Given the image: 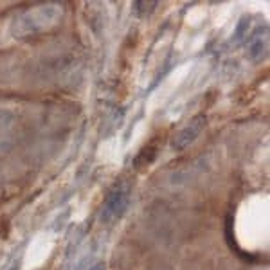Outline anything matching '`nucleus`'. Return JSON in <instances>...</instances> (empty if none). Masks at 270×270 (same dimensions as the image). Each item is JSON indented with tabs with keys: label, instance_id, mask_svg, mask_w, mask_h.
<instances>
[{
	"label": "nucleus",
	"instance_id": "obj_1",
	"mask_svg": "<svg viewBox=\"0 0 270 270\" xmlns=\"http://www.w3.org/2000/svg\"><path fill=\"white\" fill-rule=\"evenodd\" d=\"M63 18V6L51 2V4H38L27 7L18 13L13 20L11 31L18 38H29V36L45 35L54 27H58Z\"/></svg>",
	"mask_w": 270,
	"mask_h": 270
},
{
	"label": "nucleus",
	"instance_id": "obj_2",
	"mask_svg": "<svg viewBox=\"0 0 270 270\" xmlns=\"http://www.w3.org/2000/svg\"><path fill=\"white\" fill-rule=\"evenodd\" d=\"M130 200V188L126 184H117L116 189L108 194V198L105 202V207H103V222L110 223L114 220H117L121 214L124 212L126 206H128Z\"/></svg>",
	"mask_w": 270,
	"mask_h": 270
},
{
	"label": "nucleus",
	"instance_id": "obj_3",
	"mask_svg": "<svg viewBox=\"0 0 270 270\" xmlns=\"http://www.w3.org/2000/svg\"><path fill=\"white\" fill-rule=\"evenodd\" d=\"M206 121H207L206 116H198V117H194L193 121H191V123H189L188 126H186V128L175 137L173 148H175V150H184L186 146H189V144H191V142L200 135V132L204 130Z\"/></svg>",
	"mask_w": 270,
	"mask_h": 270
},
{
	"label": "nucleus",
	"instance_id": "obj_4",
	"mask_svg": "<svg viewBox=\"0 0 270 270\" xmlns=\"http://www.w3.org/2000/svg\"><path fill=\"white\" fill-rule=\"evenodd\" d=\"M159 270H170V269H159Z\"/></svg>",
	"mask_w": 270,
	"mask_h": 270
}]
</instances>
